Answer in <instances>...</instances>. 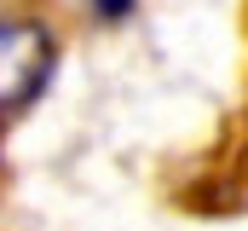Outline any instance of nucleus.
<instances>
[{"label":"nucleus","instance_id":"obj_1","mask_svg":"<svg viewBox=\"0 0 248 231\" xmlns=\"http://www.w3.org/2000/svg\"><path fill=\"white\" fill-rule=\"evenodd\" d=\"M52 64H58V41L41 17H17V12L0 17V121L23 116L46 93Z\"/></svg>","mask_w":248,"mask_h":231},{"label":"nucleus","instance_id":"obj_2","mask_svg":"<svg viewBox=\"0 0 248 231\" xmlns=\"http://www.w3.org/2000/svg\"><path fill=\"white\" fill-rule=\"evenodd\" d=\"M104 23H122V17H133V0H87Z\"/></svg>","mask_w":248,"mask_h":231}]
</instances>
